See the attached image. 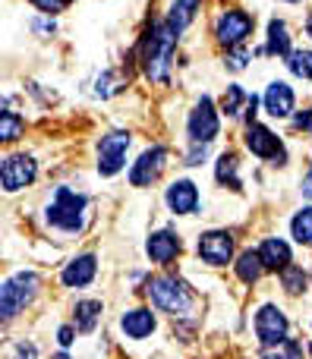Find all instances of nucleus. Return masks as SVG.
<instances>
[{
  "label": "nucleus",
  "mask_w": 312,
  "mask_h": 359,
  "mask_svg": "<svg viewBox=\"0 0 312 359\" xmlns=\"http://www.w3.org/2000/svg\"><path fill=\"white\" fill-rule=\"evenodd\" d=\"M287 67L294 76H300V79H312V50H294V54L287 57Z\"/></svg>",
  "instance_id": "a878e982"
},
{
  "label": "nucleus",
  "mask_w": 312,
  "mask_h": 359,
  "mask_svg": "<svg viewBox=\"0 0 312 359\" xmlns=\"http://www.w3.org/2000/svg\"><path fill=\"white\" fill-rule=\"evenodd\" d=\"M130 142H133V136L130 133H123V130L101 136V142H98V174L101 177H114V174L123 170Z\"/></svg>",
  "instance_id": "39448f33"
},
{
  "label": "nucleus",
  "mask_w": 312,
  "mask_h": 359,
  "mask_svg": "<svg viewBox=\"0 0 312 359\" xmlns=\"http://www.w3.org/2000/svg\"><path fill=\"white\" fill-rule=\"evenodd\" d=\"M269 50L278 57H290L294 50H290V35H287V25L281 22V19H271L269 22Z\"/></svg>",
  "instance_id": "412c9836"
},
{
  "label": "nucleus",
  "mask_w": 312,
  "mask_h": 359,
  "mask_svg": "<svg viewBox=\"0 0 312 359\" xmlns=\"http://www.w3.org/2000/svg\"><path fill=\"white\" fill-rule=\"evenodd\" d=\"M246 149L256 158H265V161H271V164L287 161V151H284L281 139L262 123H250V130H246Z\"/></svg>",
  "instance_id": "0eeeda50"
},
{
  "label": "nucleus",
  "mask_w": 312,
  "mask_h": 359,
  "mask_svg": "<svg viewBox=\"0 0 312 359\" xmlns=\"http://www.w3.org/2000/svg\"><path fill=\"white\" fill-rule=\"evenodd\" d=\"M86 208H88V198L86 196L73 192L69 186H57L54 202L48 205V224H50V227H57V230H67V233H73V230L82 227Z\"/></svg>",
  "instance_id": "f03ea898"
},
{
  "label": "nucleus",
  "mask_w": 312,
  "mask_h": 359,
  "mask_svg": "<svg viewBox=\"0 0 312 359\" xmlns=\"http://www.w3.org/2000/svg\"><path fill=\"white\" fill-rule=\"evenodd\" d=\"M262 271H265V265H262V259H259V252H243L240 255V262H237V274H240V280L243 284H256L259 278H262Z\"/></svg>",
  "instance_id": "5701e85b"
},
{
  "label": "nucleus",
  "mask_w": 312,
  "mask_h": 359,
  "mask_svg": "<svg viewBox=\"0 0 312 359\" xmlns=\"http://www.w3.org/2000/svg\"><path fill=\"white\" fill-rule=\"evenodd\" d=\"M95 271H98L95 255H76V259L63 268V284L67 287H86V284L95 280Z\"/></svg>",
  "instance_id": "dca6fc26"
},
{
  "label": "nucleus",
  "mask_w": 312,
  "mask_h": 359,
  "mask_svg": "<svg viewBox=\"0 0 312 359\" xmlns=\"http://www.w3.org/2000/svg\"><path fill=\"white\" fill-rule=\"evenodd\" d=\"M243 101H250V98H246L243 88H240V86H227L224 98H221V111H224L227 117H237L240 107H243Z\"/></svg>",
  "instance_id": "bb28decb"
},
{
  "label": "nucleus",
  "mask_w": 312,
  "mask_h": 359,
  "mask_svg": "<svg viewBox=\"0 0 312 359\" xmlns=\"http://www.w3.org/2000/svg\"><path fill=\"white\" fill-rule=\"evenodd\" d=\"M199 255L208 265H227L233 255V236L227 230H208L199 240Z\"/></svg>",
  "instance_id": "f8f14e48"
},
{
  "label": "nucleus",
  "mask_w": 312,
  "mask_h": 359,
  "mask_svg": "<svg viewBox=\"0 0 312 359\" xmlns=\"http://www.w3.org/2000/svg\"><path fill=\"white\" fill-rule=\"evenodd\" d=\"M262 101H265V111H269L271 117H290V114H294V104H297L294 88L281 79H275L269 88H265Z\"/></svg>",
  "instance_id": "4468645a"
},
{
  "label": "nucleus",
  "mask_w": 312,
  "mask_h": 359,
  "mask_svg": "<svg viewBox=\"0 0 312 359\" xmlns=\"http://www.w3.org/2000/svg\"><path fill=\"white\" fill-rule=\"evenodd\" d=\"M164 198H168V208L174 215H193L196 205H199V189H196L193 180H174Z\"/></svg>",
  "instance_id": "ddd939ff"
},
{
  "label": "nucleus",
  "mask_w": 312,
  "mask_h": 359,
  "mask_svg": "<svg viewBox=\"0 0 312 359\" xmlns=\"http://www.w3.org/2000/svg\"><path fill=\"white\" fill-rule=\"evenodd\" d=\"M120 328H123L126 337L142 341V337H149L155 331V316H151V309H130L120 318Z\"/></svg>",
  "instance_id": "f3484780"
},
{
  "label": "nucleus",
  "mask_w": 312,
  "mask_h": 359,
  "mask_svg": "<svg viewBox=\"0 0 312 359\" xmlns=\"http://www.w3.org/2000/svg\"><path fill=\"white\" fill-rule=\"evenodd\" d=\"M177 32L168 22H155L142 35V67L151 82H168L170 63H174Z\"/></svg>",
  "instance_id": "f257e3e1"
},
{
  "label": "nucleus",
  "mask_w": 312,
  "mask_h": 359,
  "mask_svg": "<svg viewBox=\"0 0 312 359\" xmlns=\"http://www.w3.org/2000/svg\"><path fill=\"white\" fill-rule=\"evenodd\" d=\"M287 316H284L278 306H262L256 316V334L265 347H278V344L287 341Z\"/></svg>",
  "instance_id": "1a4fd4ad"
},
{
  "label": "nucleus",
  "mask_w": 312,
  "mask_h": 359,
  "mask_svg": "<svg viewBox=\"0 0 312 359\" xmlns=\"http://www.w3.org/2000/svg\"><path fill=\"white\" fill-rule=\"evenodd\" d=\"M306 35L312 38V13H309V16H306Z\"/></svg>",
  "instance_id": "e433bc0d"
},
{
  "label": "nucleus",
  "mask_w": 312,
  "mask_h": 359,
  "mask_svg": "<svg viewBox=\"0 0 312 359\" xmlns=\"http://www.w3.org/2000/svg\"><path fill=\"white\" fill-rule=\"evenodd\" d=\"M57 341H60L63 347H69V344H73V328H67V325H63V328L57 331Z\"/></svg>",
  "instance_id": "72a5a7b5"
},
{
  "label": "nucleus",
  "mask_w": 312,
  "mask_h": 359,
  "mask_svg": "<svg viewBox=\"0 0 312 359\" xmlns=\"http://www.w3.org/2000/svg\"><path fill=\"white\" fill-rule=\"evenodd\" d=\"M290 233H294V240L300 243V246H312V205H306V208H300L294 215Z\"/></svg>",
  "instance_id": "4be33fe9"
},
{
  "label": "nucleus",
  "mask_w": 312,
  "mask_h": 359,
  "mask_svg": "<svg viewBox=\"0 0 312 359\" xmlns=\"http://www.w3.org/2000/svg\"><path fill=\"white\" fill-rule=\"evenodd\" d=\"M202 158H205V145H193V151L186 155V164H202Z\"/></svg>",
  "instance_id": "473e14b6"
},
{
  "label": "nucleus",
  "mask_w": 312,
  "mask_h": 359,
  "mask_svg": "<svg viewBox=\"0 0 312 359\" xmlns=\"http://www.w3.org/2000/svg\"><path fill=\"white\" fill-rule=\"evenodd\" d=\"M259 259H262V265L265 268H287L290 265V246L284 240H275V236H269V240L262 243V246H259Z\"/></svg>",
  "instance_id": "a211bd4d"
},
{
  "label": "nucleus",
  "mask_w": 312,
  "mask_h": 359,
  "mask_svg": "<svg viewBox=\"0 0 312 359\" xmlns=\"http://www.w3.org/2000/svg\"><path fill=\"white\" fill-rule=\"evenodd\" d=\"M199 4H202V0H174V6H170V16H168V25L177 32V35H180V32L196 19V13H199Z\"/></svg>",
  "instance_id": "6ab92c4d"
},
{
  "label": "nucleus",
  "mask_w": 312,
  "mask_h": 359,
  "mask_svg": "<svg viewBox=\"0 0 312 359\" xmlns=\"http://www.w3.org/2000/svg\"><path fill=\"white\" fill-rule=\"evenodd\" d=\"M35 174H38L35 158H29V155H10L4 161L0 180H4V189L6 192H16V189H25V186L35 183Z\"/></svg>",
  "instance_id": "9b49d317"
},
{
  "label": "nucleus",
  "mask_w": 312,
  "mask_h": 359,
  "mask_svg": "<svg viewBox=\"0 0 312 359\" xmlns=\"http://www.w3.org/2000/svg\"><path fill=\"white\" fill-rule=\"evenodd\" d=\"M22 130H25L22 120H19L13 111H4V117H0V139H4V142H13V139L22 136Z\"/></svg>",
  "instance_id": "cd10ccee"
},
{
  "label": "nucleus",
  "mask_w": 312,
  "mask_h": 359,
  "mask_svg": "<svg viewBox=\"0 0 312 359\" xmlns=\"http://www.w3.org/2000/svg\"><path fill=\"white\" fill-rule=\"evenodd\" d=\"M16 359H35V347H32V344H19Z\"/></svg>",
  "instance_id": "f704fd0d"
},
{
  "label": "nucleus",
  "mask_w": 312,
  "mask_h": 359,
  "mask_svg": "<svg viewBox=\"0 0 312 359\" xmlns=\"http://www.w3.org/2000/svg\"><path fill=\"white\" fill-rule=\"evenodd\" d=\"M246 60H250V54H246V50H233V54L227 57V67H231V69H243Z\"/></svg>",
  "instance_id": "7c9ffc66"
},
{
  "label": "nucleus",
  "mask_w": 312,
  "mask_h": 359,
  "mask_svg": "<svg viewBox=\"0 0 312 359\" xmlns=\"http://www.w3.org/2000/svg\"><path fill=\"white\" fill-rule=\"evenodd\" d=\"M32 4H35L41 13H48V16H50V13H60L63 10V6H67V0H32Z\"/></svg>",
  "instance_id": "c756f323"
},
{
  "label": "nucleus",
  "mask_w": 312,
  "mask_h": 359,
  "mask_svg": "<svg viewBox=\"0 0 312 359\" xmlns=\"http://www.w3.org/2000/svg\"><path fill=\"white\" fill-rule=\"evenodd\" d=\"M287 4H300V0H287Z\"/></svg>",
  "instance_id": "4c0bfd02"
},
{
  "label": "nucleus",
  "mask_w": 312,
  "mask_h": 359,
  "mask_svg": "<svg viewBox=\"0 0 312 359\" xmlns=\"http://www.w3.org/2000/svg\"><path fill=\"white\" fill-rule=\"evenodd\" d=\"M303 196H309V198H312V168H309V174L303 177Z\"/></svg>",
  "instance_id": "c9c22d12"
},
{
  "label": "nucleus",
  "mask_w": 312,
  "mask_h": 359,
  "mask_svg": "<svg viewBox=\"0 0 312 359\" xmlns=\"http://www.w3.org/2000/svg\"><path fill=\"white\" fill-rule=\"evenodd\" d=\"M38 274H32V271H19V274H13L10 280H6L4 287H0V316L10 322L16 312H22L25 306L35 299V293H38Z\"/></svg>",
  "instance_id": "20e7f679"
},
{
  "label": "nucleus",
  "mask_w": 312,
  "mask_h": 359,
  "mask_svg": "<svg viewBox=\"0 0 312 359\" xmlns=\"http://www.w3.org/2000/svg\"><path fill=\"white\" fill-rule=\"evenodd\" d=\"M164 164H168V149H164V145H151V149H145L142 155H139V161L133 164L130 183L133 186H151L158 177H161Z\"/></svg>",
  "instance_id": "9d476101"
},
{
  "label": "nucleus",
  "mask_w": 312,
  "mask_h": 359,
  "mask_svg": "<svg viewBox=\"0 0 312 359\" xmlns=\"http://www.w3.org/2000/svg\"><path fill=\"white\" fill-rule=\"evenodd\" d=\"M218 111H215V101L208 98V95H202L199 101H196L193 114H189V139H193V145H208L218 139Z\"/></svg>",
  "instance_id": "423d86ee"
},
{
  "label": "nucleus",
  "mask_w": 312,
  "mask_h": 359,
  "mask_svg": "<svg viewBox=\"0 0 312 359\" xmlns=\"http://www.w3.org/2000/svg\"><path fill=\"white\" fill-rule=\"evenodd\" d=\"M215 35H218L221 44L237 48L252 35V16L243 10H224L218 16V22H215Z\"/></svg>",
  "instance_id": "6e6552de"
},
{
  "label": "nucleus",
  "mask_w": 312,
  "mask_h": 359,
  "mask_svg": "<svg viewBox=\"0 0 312 359\" xmlns=\"http://www.w3.org/2000/svg\"><path fill=\"white\" fill-rule=\"evenodd\" d=\"M149 297L158 309L170 312V316H186V312L193 309V293H189V287L177 278H151Z\"/></svg>",
  "instance_id": "7ed1b4c3"
},
{
  "label": "nucleus",
  "mask_w": 312,
  "mask_h": 359,
  "mask_svg": "<svg viewBox=\"0 0 312 359\" xmlns=\"http://www.w3.org/2000/svg\"><path fill=\"white\" fill-rule=\"evenodd\" d=\"M262 359H303V347L297 341H284L278 347H269Z\"/></svg>",
  "instance_id": "c85d7f7f"
},
{
  "label": "nucleus",
  "mask_w": 312,
  "mask_h": 359,
  "mask_svg": "<svg viewBox=\"0 0 312 359\" xmlns=\"http://www.w3.org/2000/svg\"><path fill=\"white\" fill-rule=\"evenodd\" d=\"M297 126H300L303 133H312V111H303V114H297V120H294Z\"/></svg>",
  "instance_id": "2f4dec72"
},
{
  "label": "nucleus",
  "mask_w": 312,
  "mask_h": 359,
  "mask_svg": "<svg viewBox=\"0 0 312 359\" xmlns=\"http://www.w3.org/2000/svg\"><path fill=\"white\" fill-rule=\"evenodd\" d=\"M73 316H76V328L92 331L95 325H98V318H101V303H95V299H82V303H76Z\"/></svg>",
  "instance_id": "b1692460"
},
{
  "label": "nucleus",
  "mask_w": 312,
  "mask_h": 359,
  "mask_svg": "<svg viewBox=\"0 0 312 359\" xmlns=\"http://www.w3.org/2000/svg\"><path fill=\"white\" fill-rule=\"evenodd\" d=\"M237 170H240L237 155H233V151H224V155L218 158V168H215V177H218V183H224V186H231V189H237V192H240L243 186H240Z\"/></svg>",
  "instance_id": "aec40b11"
},
{
  "label": "nucleus",
  "mask_w": 312,
  "mask_h": 359,
  "mask_svg": "<svg viewBox=\"0 0 312 359\" xmlns=\"http://www.w3.org/2000/svg\"><path fill=\"white\" fill-rule=\"evenodd\" d=\"M145 252H149V259L158 262V265H170V262L177 259V252H180V236H174L170 230H158V233L149 236Z\"/></svg>",
  "instance_id": "2eb2a0df"
},
{
  "label": "nucleus",
  "mask_w": 312,
  "mask_h": 359,
  "mask_svg": "<svg viewBox=\"0 0 312 359\" xmlns=\"http://www.w3.org/2000/svg\"><path fill=\"white\" fill-rule=\"evenodd\" d=\"M281 284H284V290H287L290 297H297V293L306 290V274H303V268L287 265V268L281 271Z\"/></svg>",
  "instance_id": "393cba45"
}]
</instances>
